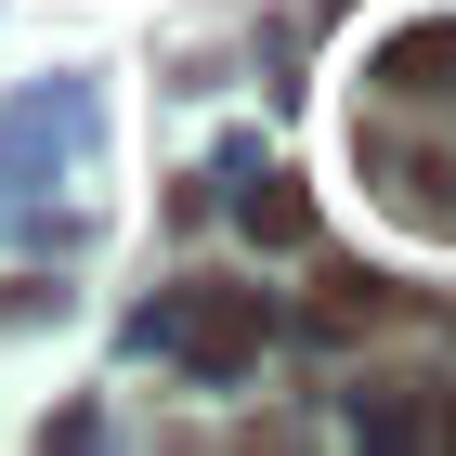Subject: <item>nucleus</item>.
I'll return each mask as SVG.
<instances>
[{
  "label": "nucleus",
  "mask_w": 456,
  "mask_h": 456,
  "mask_svg": "<svg viewBox=\"0 0 456 456\" xmlns=\"http://www.w3.org/2000/svg\"><path fill=\"white\" fill-rule=\"evenodd\" d=\"M261 300H248V287H183L170 300V339H183V365H248V352H261Z\"/></svg>",
  "instance_id": "obj_1"
}]
</instances>
